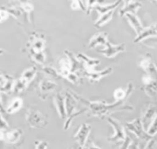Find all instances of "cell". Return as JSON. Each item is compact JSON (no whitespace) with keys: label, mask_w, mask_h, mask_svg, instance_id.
<instances>
[{"label":"cell","mask_w":157,"mask_h":149,"mask_svg":"<svg viewBox=\"0 0 157 149\" xmlns=\"http://www.w3.org/2000/svg\"><path fill=\"white\" fill-rule=\"evenodd\" d=\"M107 34L105 32H100L95 34L90 39L89 48H93L97 45H105L107 42Z\"/></svg>","instance_id":"obj_8"},{"label":"cell","mask_w":157,"mask_h":149,"mask_svg":"<svg viewBox=\"0 0 157 149\" xmlns=\"http://www.w3.org/2000/svg\"><path fill=\"white\" fill-rule=\"evenodd\" d=\"M68 149H72V148H68Z\"/></svg>","instance_id":"obj_32"},{"label":"cell","mask_w":157,"mask_h":149,"mask_svg":"<svg viewBox=\"0 0 157 149\" xmlns=\"http://www.w3.org/2000/svg\"><path fill=\"white\" fill-rule=\"evenodd\" d=\"M127 128L133 133H134L137 137H142L144 135L141 123L139 120H134V121L126 123Z\"/></svg>","instance_id":"obj_10"},{"label":"cell","mask_w":157,"mask_h":149,"mask_svg":"<svg viewBox=\"0 0 157 149\" xmlns=\"http://www.w3.org/2000/svg\"><path fill=\"white\" fill-rule=\"evenodd\" d=\"M23 134V131L20 128H17L12 129L5 134L3 133V131H1V140H4L8 143L15 144L17 143L20 139Z\"/></svg>","instance_id":"obj_5"},{"label":"cell","mask_w":157,"mask_h":149,"mask_svg":"<svg viewBox=\"0 0 157 149\" xmlns=\"http://www.w3.org/2000/svg\"><path fill=\"white\" fill-rule=\"evenodd\" d=\"M1 130L4 129H6L9 128V124L6 121V120L5 119H4V118L2 117V116L1 115Z\"/></svg>","instance_id":"obj_30"},{"label":"cell","mask_w":157,"mask_h":149,"mask_svg":"<svg viewBox=\"0 0 157 149\" xmlns=\"http://www.w3.org/2000/svg\"><path fill=\"white\" fill-rule=\"evenodd\" d=\"M29 42V45L31 47L29 51L31 53V55L35 53L42 52L44 46V38L34 35L33 36L31 37Z\"/></svg>","instance_id":"obj_7"},{"label":"cell","mask_w":157,"mask_h":149,"mask_svg":"<svg viewBox=\"0 0 157 149\" xmlns=\"http://www.w3.org/2000/svg\"><path fill=\"white\" fill-rule=\"evenodd\" d=\"M156 132H157V117L156 118V119L153 121V124L149 128L148 133H149V134L153 135V134H155Z\"/></svg>","instance_id":"obj_26"},{"label":"cell","mask_w":157,"mask_h":149,"mask_svg":"<svg viewBox=\"0 0 157 149\" xmlns=\"http://www.w3.org/2000/svg\"><path fill=\"white\" fill-rule=\"evenodd\" d=\"M86 109H84V110H80V111H78V112H74V113H72L71 116H69V117H67V120H66V122H65L64 126V129L65 130H67V129L69 128L70 124H71V122H72L73 118H75V117H77V116L80 115L81 113H82L86 112Z\"/></svg>","instance_id":"obj_21"},{"label":"cell","mask_w":157,"mask_h":149,"mask_svg":"<svg viewBox=\"0 0 157 149\" xmlns=\"http://www.w3.org/2000/svg\"><path fill=\"white\" fill-rule=\"evenodd\" d=\"M36 72V68L34 67H32L31 68H29L24 71V72L22 74L21 79L23 80L25 82H26L28 84L29 82H30L34 77Z\"/></svg>","instance_id":"obj_16"},{"label":"cell","mask_w":157,"mask_h":149,"mask_svg":"<svg viewBox=\"0 0 157 149\" xmlns=\"http://www.w3.org/2000/svg\"><path fill=\"white\" fill-rule=\"evenodd\" d=\"M126 93L124 91V90H123L122 89H117V90H115V91L114 92V97L118 101H121L124 98V97L126 96Z\"/></svg>","instance_id":"obj_23"},{"label":"cell","mask_w":157,"mask_h":149,"mask_svg":"<svg viewBox=\"0 0 157 149\" xmlns=\"http://www.w3.org/2000/svg\"><path fill=\"white\" fill-rule=\"evenodd\" d=\"M26 85H27V83L26 82H25L21 78L19 79L18 80H17V82H15V84L13 86L14 91L20 92V91H23L25 89Z\"/></svg>","instance_id":"obj_22"},{"label":"cell","mask_w":157,"mask_h":149,"mask_svg":"<svg viewBox=\"0 0 157 149\" xmlns=\"http://www.w3.org/2000/svg\"><path fill=\"white\" fill-rule=\"evenodd\" d=\"M55 86V83L51 80H43L40 84V88L42 91H48L52 90Z\"/></svg>","instance_id":"obj_18"},{"label":"cell","mask_w":157,"mask_h":149,"mask_svg":"<svg viewBox=\"0 0 157 149\" xmlns=\"http://www.w3.org/2000/svg\"><path fill=\"white\" fill-rule=\"evenodd\" d=\"M131 143V139L129 137H126L125 140L123 141V143L120 146L118 149H128L129 145Z\"/></svg>","instance_id":"obj_25"},{"label":"cell","mask_w":157,"mask_h":149,"mask_svg":"<svg viewBox=\"0 0 157 149\" xmlns=\"http://www.w3.org/2000/svg\"><path fill=\"white\" fill-rule=\"evenodd\" d=\"M120 3V1H117L113 4H110L109 5H106V6H96L94 7L100 13H101V15L107 13L108 12H109L111 10H113V9H115Z\"/></svg>","instance_id":"obj_15"},{"label":"cell","mask_w":157,"mask_h":149,"mask_svg":"<svg viewBox=\"0 0 157 149\" xmlns=\"http://www.w3.org/2000/svg\"><path fill=\"white\" fill-rule=\"evenodd\" d=\"M35 149H47L48 143L45 140H36L35 142Z\"/></svg>","instance_id":"obj_24"},{"label":"cell","mask_w":157,"mask_h":149,"mask_svg":"<svg viewBox=\"0 0 157 149\" xmlns=\"http://www.w3.org/2000/svg\"><path fill=\"white\" fill-rule=\"evenodd\" d=\"M23 105V100L21 98L16 97L12 100L11 103L6 109V112L9 114H12L18 112Z\"/></svg>","instance_id":"obj_11"},{"label":"cell","mask_w":157,"mask_h":149,"mask_svg":"<svg viewBox=\"0 0 157 149\" xmlns=\"http://www.w3.org/2000/svg\"><path fill=\"white\" fill-rule=\"evenodd\" d=\"M89 110L93 116L101 118H104L105 116L113 112L127 109L121 107V102L118 101L112 104H106L102 102H88L86 101Z\"/></svg>","instance_id":"obj_1"},{"label":"cell","mask_w":157,"mask_h":149,"mask_svg":"<svg viewBox=\"0 0 157 149\" xmlns=\"http://www.w3.org/2000/svg\"><path fill=\"white\" fill-rule=\"evenodd\" d=\"M140 4L139 3H128L126 4L123 9H121L120 11V16H123L124 13H127V12H134L136 9L139 7Z\"/></svg>","instance_id":"obj_17"},{"label":"cell","mask_w":157,"mask_h":149,"mask_svg":"<svg viewBox=\"0 0 157 149\" xmlns=\"http://www.w3.org/2000/svg\"><path fill=\"white\" fill-rule=\"evenodd\" d=\"M77 56L78 58H82L83 60H84L86 63H87V65L89 67H93L98 64L99 63V60L98 59H91L82 53H79L78 54Z\"/></svg>","instance_id":"obj_20"},{"label":"cell","mask_w":157,"mask_h":149,"mask_svg":"<svg viewBox=\"0 0 157 149\" xmlns=\"http://www.w3.org/2000/svg\"><path fill=\"white\" fill-rule=\"evenodd\" d=\"M44 70L45 71V72H47V74H48L50 75H53L55 77H58V74L56 72V71L53 69L52 67H47L45 69H44Z\"/></svg>","instance_id":"obj_28"},{"label":"cell","mask_w":157,"mask_h":149,"mask_svg":"<svg viewBox=\"0 0 157 149\" xmlns=\"http://www.w3.org/2000/svg\"><path fill=\"white\" fill-rule=\"evenodd\" d=\"M128 149H139L137 143L136 142H131L129 146Z\"/></svg>","instance_id":"obj_31"},{"label":"cell","mask_w":157,"mask_h":149,"mask_svg":"<svg viewBox=\"0 0 157 149\" xmlns=\"http://www.w3.org/2000/svg\"><path fill=\"white\" fill-rule=\"evenodd\" d=\"M107 120V121L113 128L115 131L114 134L107 138V140L112 143H115L119 141H124L127 136H126L124 128L120 122L117 119L110 117H108Z\"/></svg>","instance_id":"obj_3"},{"label":"cell","mask_w":157,"mask_h":149,"mask_svg":"<svg viewBox=\"0 0 157 149\" xmlns=\"http://www.w3.org/2000/svg\"><path fill=\"white\" fill-rule=\"evenodd\" d=\"M82 149H102L101 147H98L94 142H91L88 143H86V145Z\"/></svg>","instance_id":"obj_27"},{"label":"cell","mask_w":157,"mask_h":149,"mask_svg":"<svg viewBox=\"0 0 157 149\" xmlns=\"http://www.w3.org/2000/svg\"><path fill=\"white\" fill-rule=\"evenodd\" d=\"M126 15L128 17V19L129 20V21H131V23L132 24V25L134 26V28H135V29L136 30L137 32H140V30H141V26L140 25L139 22V21L137 20V19L136 18L135 16H134L132 14H130L129 13H126Z\"/></svg>","instance_id":"obj_19"},{"label":"cell","mask_w":157,"mask_h":149,"mask_svg":"<svg viewBox=\"0 0 157 149\" xmlns=\"http://www.w3.org/2000/svg\"><path fill=\"white\" fill-rule=\"evenodd\" d=\"M106 47L104 49L99 50V52L107 58H111L115 56L118 53L124 50L125 45L124 44L120 45H113L109 42H107L105 44Z\"/></svg>","instance_id":"obj_6"},{"label":"cell","mask_w":157,"mask_h":149,"mask_svg":"<svg viewBox=\"0 0 157 149\" xmlns=\"http://www.w3.org/2000/svg\"><path fill=\"white\" fill-rule=\"evenodd\" d=\"M113 13V11L111 10L109 12H107L106 13L102 14L100 18L96 21V22L94 24V26L97 28H99L104 25V24L107 23L108 21H109L112 17V15Z\"/></svg>","instance_id":"obj_14"},{"label":"cell","mask_w":157,"mask_h":149,"mask_svg":"<svg viewBox=\"0 0 157 149\" xmlns=\"http://www.w3.org/2000/svg\"><path fill=\"white\" fill-rule=\"evenodd\" d=\"M91 125L87 123H83L80 125L77 132L74 136L77 142L79 149H82L86 143L89 134L91 131Z\"/></svg>","instance_id":"obj_4"},{"label":"cell","mask_w":157,"mask_h":149,"mask_svg":"<svg viewBox=\"0 0 157 149\" xmlns=\"http://www.w3.org/2000/svg\"><path fill=\"white\" fill-rule=\"evenodd\" d=\"M25 118L29 126L33 128H43L48 124L46 117L36 109H28L26 112Z\"/></svg>","instance_id":"obj_2"},{"label":"cell","mask_w":157,"mask_h":149,"mask_svg":"<svg viewBox=\"0 0 157 149\" xmlns=\"http://www.w3.org/2000/svg\"><path fill=\"white\" fill-rule=\"evenodd\" d=\"M112 72V67H109L105 70L99 72H93V71H86V75L91 80H98L104 75H106L110 74Z\"/></svg>","instance_id":"obj_12"},{"label":"cell","mask_w":157,"mask_h":149,"mask_svg":"<svg viewBox=\"0 0 157 149\" xmlns=\"http://www.w3.org/2000/svg\"><path fill=\"white\" fill-rule=\"evenodd\" d=\"M55 104L56 107V110L61 118H65L66 115V107H65V101L64 97L61 95V94L58 93L55 97Z\"/></svg>","instance_id":"obj_9"},{"label":"cell","mask_w":157,"mask_h":149,"mask_svg":"<svg viewBox=\"0 0 157 149\" xmlns=\"http://www.w3.org/2000/svg\"><path fill=\"white\" fill-rule=\"evenodd\" d=\"M71 82H73V83H75L76 82H78V77H77L76 75H75L73 73H69L67 76H66Z\"/></svg>","instance_id":"obj_29"},{"label":"cell","mask_w":157,"mask_h":149,"mask_svg":"<svg viewBox=\"0 0 157 149\" xmlns=\"http://www.w3.org/2000/svg\"><path fill=\"white\" fill-rule=\"evenodd\" d=\"M75 101L74 100V98L71 95L67 94L65 101V107L67 117H69L74 113V110L75 109Z\"/></svg>","instance_id":"obj_13"}]
</instances>
